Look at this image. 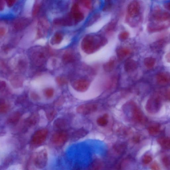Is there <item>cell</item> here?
<instances>
[{
  "label": "cell",
  "mask_w": 170,
  "mask_h": 170,
  "mask_svg": "<svg viewBox=\"0 0 170 170\" xmlns=\"http://www.w3.org/2000/svg\"><path fill=\"white\" fill-rule=\"evenodd\" d=\"M100 16V15L99 13H95L90 18V19H89L86 23V25L89 26L93 24L95 22H96L99 19Z\"/></svg>",
  "instance_id": "obj_24"
},
{
  "label": "cell",
  "mask_w": 170,
  "mask_h": 170,
  "mask_svg": "<svg viewBox=\"0 0 170 170\" xmlns=\"http://www.w3.org/2000/svg\"><path fill=\"white\" fill-rule=\"evenodd\" d=\"M37 120L36 115H33L29 118L27 121V123L29 125H33L36 123Z\"/></svg>",
  "instance_id": "obj_36"
},
{
  "label": "cell",
  "mask_w": 170,
  "mask_h": 170,
  "mask_svg": "<svg viewBox=\"0 0 170 170\" xmlns=\"http://www.w3.org/2000/svg\"><path fill=\"white\" fill-rule=\"evenodd\" d=\"M162 162L163 165L169 170H170V155H165L162 157Z\"/></svg>",
  "instance_id": "obj_25"
},
{
  "label": "cell",
  "mask_w": 170,
  "mask_h": 170,
  "mask_svg": "<svg viewBox=\"0 0 170 170\" xmlns=\"http://www.w3.org/2000/svg\"><path fill=\"white\" fill-rule=\"evenodd\" d=\"M71 15L76 23L81 22L84 19V15L80 11L79 5L74 4L71 9Z\"/></svg>",
  "instance_id": "obj_7"
},
{
  "label": "cell",
  "mask_w": 170,
  "mask_h": 170,
  "mask_svg": "<svg viewBox=\"0 0 170 170\" xmlns=\"http://www.w3.org/2000/svg\"><path fill=\"white\" fill-rule=\"evenodd\" d=\"M5 33V30L3 28H1L0 29V34L1 36L3 35H4Z\"/></svg>",
  "instance_id": "obj_46"
},
{
  "label": "cell",
  "mask_w": 170,
  "mask_h": 170,
  "mask_svg": "<svg viewBox=\"0 0 170 170\" xmlns=\"http://www.w3.org/2000/svg\"><path fill=\"white\" fill-rule=\"evenodd\" d=\"M158 142L162 148L166 150H170V139L161 137L158 139Z\"/></svg>",
  "instance_id": "obj_17"
},
{
  "label": "cell",
  "mask_w": 170,
  "mask_h": 170,
  "mask_svg": "<svg viewBox=\"0 0 170 170\" xmlns=\"http://www.w3.org/2000/svg\"><path fill=\"white\" fill-rule=\"evenodd\" d=\"M21 114L19 112H14L8 117V123L11 124L15 123L19 120Z\"/></svg>",
  "instance_id": "obj_18"
},
{
  "label": "cell",
  "mask_w": 170,
  "mask_h": 170,
  "mask_svg": "<svg viewBox=\"0 0 170 170\" xmlns=\"http://www.w3.org/2000/svg\"><path fill=\"white\" fill-rule=\"evenodd\" d=\"M157 80L160 85H166L170 82V74L165 72L160 73L157 74Z\"/></svg>",
  "instance_id": "obj_13"
},
{
  "label": "cell",
  "mask_w": 170,
  "mask_h": 170,
  "mask_svg": "<svg viewBox=\"0 0 170 170\" xmlns=\"http://www.w3.org/2000/svg\"><path fill=\"white\" fill-rule=\"evenodd\" d=\"M82 4L84 6L88 9H90L91 7V2L88 0L82 1Z\"/></svg>",
  "instance_id": "obj_41"
},
{
  "label": "cell",
  "mask_w": 170,
  "mask_h": 170,
  "mask_svg": "<svg viewBox=\"0 0 170 170\" xmlns=\"http://www.w3.org/2000/svg\"><path fill=\"white\" fill-rule=\"evenodd\" d=\"M97 106L95 104H82L77 107L76 112L79 114L87 115L96 111Z\"/></svg>",
  "instance_id": "obj_5"
},
{
  "label": "cell",
  "mask_w": 170,
  "mask_h": 170,
  "mask_svg": "<svg viewBox=\"0 0 170 170\" xmlns=\"http://www.w3.org/2000/svg\"><path fill=\"white\" fill-rule=\"evenodd\" d=\"M131 52V50L126 48H121L118 49L116 52L117 57L120 60L129 55Z\"/></svg>",
  "instance_id": "obj_16"
},
{
  "label": "cell",
  "mask_w": 170,
  "mask_h": 170,
  "mask_svg": "<svg viewBox=\"0 0 170 170\" xmlns=\"http://www.w3.org/2000/svg\"><path fill=\"white\" fill-rule=\"evenodd\" d=\"M68 139V135L66 132L61 131L56 132L53 135L52 141L53 144L58 146L63 145Z\"/></svg>",
  "instance_id": "obj_6"
},
{
  "label": "cell",
  "mask_w": 170,
  "mask_h": 170,
  "mask_svg": "<svg viewBox=\"0 0 170 170\" xmlns=\"http://www.w3.org/2000/svg\"><path fill=\"white\" fill-rule=\"evenodd\" d=\"M134 141L136 143H138L140 141V138L139 137L137 136L134 138Z\"/></svg>",
  "instance_id": "obj_45"
},
{
  "label": "cell",
  "mask_w": 170,
  "mask_h": 170,
  "mask_svg": "<svg viewBox=\"0 0 170 170\" xmlns=\"http://www.w3.org/2000/svg\"><path fill=\"white\" fill-rule=\"evenodd\" d=\"M1 88L2 87L3 88H5L6 87V83L4 82H1Z\"/></svg>",
  "instance_id": "obj_49"
},
{
  "label": "cell",
  "mask_w": 170,
  "mask_h": 170,
  "mask_svg": "<svg viewBox=\"0 0 170 170\" xmlns=\"http://www.w3.org/2000/svg\"><path fill=\"white\" fill-rule=\"evenodd\" d=\"M116 60L115 58L113 57L110 60L104 64L103 68L104 71L107 72H110L112 71L115 67Z\"/></svg>",
  "instance_id": "obj_15"
},
{
  "label": "cell",
  "mask_w": 170,
  "mask_h": 170,
  "mask_svg": "<svg viewBox=\"0 0 170 170\" xmlns=\"http://www.w3.org/2000/svg\"><path fill=\"white\" fill-rule=\"evenodd\" d=\"M160 127L159 125L155 124L148 127V131L149 134L151 135H157L160 132Z\"/></svg>",
  "instance_id": "obj_20"
},
{
  "label": "cell",
  "mask_w": 170,
  "mask_h": 170,
  "mask_svg": "<svg viewBox=\"0 0 170 170\" xmlns=\"http://www.w3.org/2000/svg\"><path fill=\"white\" fill-rule=\"evenodd\" d=\"M165 7L169 10H170V2L168 3L165 5Z\"/></svg>",
  "instance_id": "obj_47"
},
{
  "label": "cell",
  "mask_w": 170,
  "mask_h": 170,
  "mask_svg": "<svg viewBox=\"0 0 170 170\" xmlns=\"http://www.w3.org/2000/svg\"><path fill=\"white\" fill-rule=\"evenodd\" d=\"M32 97L33 98H34V99H38V95L37 94H35L33 93L32 94Z\"/></svg>",
  "instance_id": "obj_48"
},
{
  "label": "cell",
  "mask_w": 170,
  "mask_h": 170,
  "mask_svg": "<svg viewBox=\"0 0 170 170\" xmlns=\"http://www.w3.org/2000/svg\"><path fill=\"white\" fill-rule=\"evenodd\" d=\"M133 118L135 121L139 123H144L146 118L141 110L136 106H134L133 109Z\"/></svg>",
  "instance_id": "obj_12"
},
{
  "label": "cell",
  "mask_w": 170,
  "mask_h": 170,
  "mask_svg": "<svg viewBox=\"0 0 170 170\" xmlns=\"http://www.w3.org/2000/svg\"><path fill=\"white\" fill-rule=\"evenodd\" d=\"M15 1H14V0H7V1L8 6L10 7L12 6Z\"/></svg>",
  "instance_id": "obj_43"
},
{
  "label": "cell",
  "mask_w": 170,
  "mask_h": 170,
  "mask_svg": "<svg viewBox=\"0 0 170 170\" xmlns=\"http://www.w3.org/2000/svg\"><path fill=\"white\" fill-rule=\"evenodd\" d=\"M48 153L44 148L38 149L35 151L33 157V163L35 166L38 169H42L45 167L48 161Z\"/></svg>",
  "instance_id": "obj_2"
},
{
  "label": "cell",
  "mask_w": 170,
  "mask_h": 170,
  "mask_svg": "<svg viewBox=\"0 0 170 170\" xmlns=\"http://www.w3.org/2000/svg\"><path fill=\"white\" fill-rule=\"evenodd\" d=\"M9 108V105L7 104L4 102L1 103L0 105V112L1 113H7Z\"/></svg>",
  "instance_id": "obj_30"
},
{
  "label": "cell",
  "mask_w": 170,
  "mask_h": 170,
  "mask_svg": "<svg viewBox=\"0 0 170 170\" xmlns=\"http://www.w3.org/2000/svg\"><path fill=\"white\" fill-rule=\"evenodd\" d=\"M54 90L52 88H48L44 91V94L45 97L49 98H52L54 95Z\"/></svg>",
  "instance_id": "obj_28"
},
{
  "label": "cell",
  "mask_w": 170,
  "mask_h": 170,
  "mask_svg": "<svg viewBox=\"0 0 170 170\" xmlns=\"http://www.w3.org/2000/svg\"><path fill=\"white\" fill-rule=\"evenodd\" d=\"M107 43L105 37L96 35H88L83 38L81 48L85 53L90 54L97 52Z\"/></svg>",
  "instance_id": "obj_1"
},
{
  "label": "cell",
  "mask_w": 170,
  "mask_h": 170,
  "mask_svg": "<svg viewBox=\"0 0 170 170\" xmlns=\"http://www.w3.org/2000/svg\"><path fill=\"white\" fill-rule=\"evenodd\" d=\"M90 83L88 80L79 79L76 80L73 83V87L76 91L80 92H84L88 90Z\"/></svg>",
  "instance_id": "obj_8"
},
{
  "label": "cell",
  "mask_w": 170,
  "mask_h": 170,
  "mask_svg": "<svg viewBox=\"0 0 170 170\" xmlns=\"http://www.w3.org/2000/svg\"><path fill=\"white\" fill-rule=\"evenodd\" d=\"M48 131L43 129L39 130L33 136L31 143L35 145H39L45 141L48 135Z\"/></svg>",
  "instance_id": "obj_4"
},
{
  "label": "cell",
  "mask_w": 170,
  "mask_h": 170,
  "mask_svg": "<svg viewBox=\"0 0 170 170\" xmlns=\"http://www.w3.org/2000/svg\"><path fill=\"white\" fill-rule=\"evenodd\" d=\"M138 67L137 62L132 59H128L125 62L124 68L127 72H132L135 70Z\"/></svg>",
  "instance_id": "obj_14"
},
{
  "label": "cell",
  "mask_w": 170,
  "mask_h": 170,
  "mask_svg": "<svg viewBox=\"0 0 170 170\" xmlns=\"http://www.w3.org/2000/svg\"><path fill=\"white\" fill-rule=\"evenodd\" d=\"M165 42L163 40H160L154 43L152 46V48L155 50H160L162 48L164 45Z\"/></svg>",
  "instance_id": "obj_26"
},
{
  "label": "cell",
  "mask_w": 170,
  "mask_h": 170,
  "mask_svg": "<svg viewBox=\"0 0 170 170\" xmlns=\"http://www.w3.org/2000/svg\"><path fill=\"white\" fill-rule=\"evenodd\" d=\"M40 4L39 2L36 3L34 6V7L33 11V15L35 16L37 14L38 11H39V9L40 8Z\"/></svg>",
  "instance_id": "obj_37"
},
{
  "label": "cell",
  "mask_w": 170,
  "mask_h": 170,
  "mask_svg": "<svg viewBox=\"0 0 170 170\" xmlns=\"http://www.w3.org/2000/svg\"><path fill=\"white\" fill-rule=\"evenodd\" d=\"M55 110L53 109H50L46 112V116L48 119L50 121H52L54 118L56 114Z\"/></svg>",
  "instance_id": "obj_27"
},
{
  "label": "cell",
  "mask_w": 170,
  "mask_h": 170,
  "mask_svg": "<svg viewBox=\"0 0 170 170\" xmlns=\"http://www.w3.org/2000/svg\"><path fill=\"white\" fill-rule=\"evenodd\" d=\"M170 23L151 24L148 27V32L151 33L156 32L162 31L169 27Z\"/></svg>",
  "instance_id": "obj_11"
},
{
  "label": "cell",
  "mask_w": 170,
  "mask_h": 170,
  "mask_svg": "<svg viewBox=\"0 0 170 170\" xmlns=\"http://www.w3.org/2000/svg\"><path fill=\"white\" fill-rule=\"evenodd\" d=\"M112 7V4L110 1H107L103 9V11H108L110 10Z\"/></svg>",
  "instance_id": "obj_40"
},
{
  "label": "cell",
  "mask_w": 170,
  "mask_h": 170,
  "mask_svg": "<svg viewBox=\"0 0 170 170\" xmlns=\"http://www.w3.org/2000/svg\"><path fill=\"white\" fill-rule=\"evenodd\" d=\"M44 22L42 23V22H40V24H39V26L38 29V33L39 35H42V32L43 33V32H44L45 31H46L48 29V26H47V24H43Z\"/></svg>",
  "instance_id": "obj_29"
},
{
  "label": "cell",
  "mask_w": 170,
  "mask_h": 170,
  "mask_svg": "<svg viewBox=\"0 0 170 170\" xmlns=\"http://www.w3.org/2000/svg\"><path fill=\"white\" fill-rule=\"evenodd\" d=\"M152 170H161L160 166L156 162H154L151 166Z\"/></svg>",
  "instance_id": "obj_42"
},
{
  "label": "cell",
  "mask_w": 170,
  "mask_h": 170,
  "mask_svg": "<svg viewBox=\"0 0 170 170\" xmlns=\"http://www.w3.org/2000/svg\"><path fill=\"white\" fill-rule=\"evenodd\" d=\"M164 99L167 101H170V88L167 89L163 93Z\"/></svg>",
  "instance_id": "obj_39"
},
{
  "label": "cell",
  "mask_w": 170,
  "mask_h": 170,
  "mask_svg": "<svg viewBox=\"0 0 170 170\" xmlns=\"http://www.w3.org/2000/svg\"><path fill=\"white\" fill-rule=\"evenodd\" d=\"M56 81L58 84L60 85H64L67 83L66 79L62 77H58L56 79Z\"/></svg>",
  "instance_id": "obj_34"
},
{
  "label": "cell",
  "mask_w": 170,
  "mask_h": 170,
  "mask_svg": "<svg viewBox=\"0 0 170 170\" xmlns=\"http://www.w3.org/2000/svg\"><path fill=\"white\" fill-rule=\"evenodd\" d=\"M140 10V5L137 1H134L130 3L127 7V13L131 18H135L138 16Z\"/></svg>",
  "instance_id": "obj_9"
},
{
  "label": "cell",
  "mask_w": 170,
  "mask_h": 170,
  "mask_svg": "<svg viewBox=\"0 0 170 170\" xmlns=\"http://www.w3.org/2000/svg\"><path fill=\"white\" fill-rule=\"evenodd\" d=\"M161 97L159 94H154L147 101L146 105V109L151 114H155L159 111L162 106Z\"/></svg>",
  "instance_id": "obj_3"
},
{
  "label": "cell",
  "mask_w": 170,
  "mask_h": 170,
  "mask_svg": "<svg viewBox=\"0 0 170 170\" xmlns=\"http://www.w3.org/2000/svg\"><path fill=\"white\" fill-rule=\"evenodd\" d=\"M153 17L154 19L156 22H162L169 19L170 14L166 12L162 11L159 9L157 8L154 11Z\"/></svg>",
  "instance_id": "obj_10"
},
{
  "label": "cell",
  "mask_w": 170,
  "mask_h": 170,
  "mask_svg": "<svg viewBox=\"0 0 170 170\" xmlns=\"http://www.w3.org/2000/svg\"><path fill=\"white\" fill-rule=\"evenodd\" d=\"M66 126V123L62 119H58L54 122V126L58 129H63Z\"/></svg>",
  "instance_id": "obj_22"
},
{
  "label": "cell",
  "mask_w": 170,
  "mask_h": 170,
  "mask_svg": "<svg viewBox=\"0 0 170 170\" xmlns=\"http://www.w3.org/2000/svg\"><path fill=\"white\" fill-rule=\"evenodd\" d=\"M116 25V22L113 21L110 22L106 28V31L107 32H111L114 30L115 28Z\"/></svg>",
  "instance_id": "obj_32"
},
{
  "label": "cell",
  "mask_w": 170,
  "mask_h": 170,
  "mask_svg": "<svg viewBox=\"0 0 170 170\" xmlns=\"http://www.w3.org/2000/svg\"><path fill=\"white\" fill-rule=\"evenodd\" d=\"M129 36V33L126 31H124L121 33L119 34V38L121 40L124 41L127 40Z\"/></svg>",
  "instance_id": "obj_35"
},
{
  "label": "cell",
  "mask_w": 170,
  "mask_h": 170,
  "mask_svg": "<svg viewBox=\"0 0 170 170\" xmlns=\"http://www.w3.org/2000/svg\"><path fill=\"white\" fill-rule=\"evenodd\" d=\"M108 115L105 114L103 117H101L98 118L97 120V123L99 126L104 127L108 123V121L107 120Z\"/></svg>",
  "instance_id": "obj_23"
},
{
  "label": "cell",
  "mask_w": 170,
  "mask_h": 170,
  "mask_svg": "<svg viewBox=\"0 0 170 170\" xmlns=\"http://www.w3.org/2000/svg\"><path fill=\"white\" fill-rule=\"evenodd\" d=\"M166 58L167 62L170 63V52L167 53Z\"/></svg>",
  "instance_id": "obj_44"
},
{
  "label": "cell",
  "mask_w": 170,
  "mask_h": 170,
  "mask_svg": "<svg viewBox=\"0 0 170 170\" xmlns=\"http://www.w3.org/2000/svg\"><path fill=\"white\" fill-rule=\"evenodd\" d=\"M64 58L65 61L68 62H73L74 60V56L72 54L69 53L65 55Z\"/></svg>",
  "instance_id": "obj_38"
},
{
  "label": "cell",
  "mask_w": 170,
  "mask_h": 170,
  "mask_svg": "<svg viewBox=\"0 0 170 170\" xmlns=\"http://www.w3.org/2000/svg\"><path fill=\"white\" fill-rule=\"evenodd\" d=\"M102 163L100 160H95L89 167V170H100L102 168Z\"/></svg>",
  "instance_id": "obj_21"
},
{
  "label": "cell",
  "mask_w": 170,
  "mask_h": 170,
  "mask_svg": "<svg viewBox=\"0 0 170 170\" xmlns=\"http://www.w3.org/2000/svg\"><path fill=\"white\" fill-rule=\"evenodd\" d=\"M144 62L146 67L148 68H151L154 66L156 64V59L151 57H147L145 59Z\"/></svg>",
  "instance_id": "obj_19"
},
{
  "label": "cell",
  "mask_w": 170,
  "mask_h": 170,
  "mask_svg": "<svg viewBox=\"0 0 170 170\" xmlns=\"http://www.w3.org/2000/svg\"><path fill=\"white\" fill-rule=\"evenodd\" d=\"M63 38L62 35L59 33H56L53 38V42L55 44L60 43Z\"/></svg>",
  "instance_id": "obj_31"
},
{
  "label": "cell",
  "mask_w": 170,
  "mask_h": 170,
  "mask_svg": "<svg viewBox=\"0 0 170 170\" xmlns=\"http://www.w3.org/2000/svg\"><path fill=\"white\" fill-rule=\"evenodd\" d=\"M152 157L150 155L146 154L143 157L142 159V162L145 165L150 163L151 162Z\"/></svg>",
  "instance_id": "obj_33"
}]
</instances>
